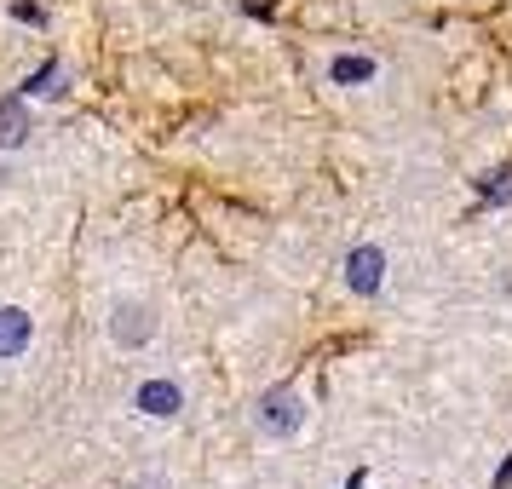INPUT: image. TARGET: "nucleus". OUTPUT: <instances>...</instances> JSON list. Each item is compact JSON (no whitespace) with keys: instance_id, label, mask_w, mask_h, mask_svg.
<instances>
[{"instance_id":"obj_1","label":"nucleus","mask_w":512,"mask_h":489,"mask_svg":"<svg viewBox=\"0 0 512 489\" xmlns=\"http://www.w3.org/2000/svg\"><path fill=\"white\" fill-rule=\"evenodd\" d=\"M305 426V403L294 392H271L259 403V432H271V438H294Z\"/></svg>"},{"instance_id":"obj_2","label":"nucleus","mask_w":512,"mask_h":489,"mask_svg":"<svg viewBox=\"0 0 512 489\" xmlns=\"http://www.w3.org/2000/svg\"><path fill=\"white\" fill-rule=\"evenodd\" d=\"M150 328H156V317H150V305L144 300H116V311H110V334H116V346H144Z\"/></svg>"},{"instance_id":"obj_3","label":"nucleus","mask_w":512,"mask_h":489,"mask_svg":"<svg viewBox=\"0 0 512 489\" xmlns=\"http://www.w3.org/2000/svg\"><path fill=\"white\" fill-rule=\"evenodd\" d=\"M29 340H35V323H29V311H18V305H0V363L24 357Z\"/></svg>"},{"instance_id":"obj_4","label":"nucleus","mask_w":512,"mask_h":489,"mask_svg":"<svg viewBox=\"0 0 512 489\" xmlns=\"http://www.w3.org/2000/svg\"><path fill=\"white\" fill-rule=\"evenodd\" d=\"M139 409L150 420H173L185 409V392H179V380H144L139 386Z\"/></svg>"},{"instance_id":"obj_5","label":"nucleus","mask_w":512,"mask_h":489,"mask_svg":"<svg viewBox=\"0 0 512 489\" xmlns=\"http://www.w3.org/2000/svg\"><path fill=\"white\" fill-rule=\"evenodd\" d=\"M380 265H386V259H380V248H357V254L346 259L351 288H357V294H374V288H380Z\"/></svg>"},{"instance_id":"obj_6","label":"nucleus","mask_w":512,"mask_h":489,"mask_svg":"<svg viewBox=\"0 0 512 489\" xmlns=\"http://www.w3.org/2000/svg\"><path fill=\"white\" fill-rule=\"evenodd\" d=\"M328 81H334V87H363V81H374V58H334V64H328Z\"/></svg>"},{"instance_id":"obj_7","label":"nucleus","mask_w":512,"mask_h":489,"mask_svg":"<svg viewBox=\"0 0 512 489\" xmlns=\"http://www.w3.org/2000/svg\"><path fill=\"white\" fill-rule=\"evenodd\" d=\"M18 139H24V110L0 104V144H18Z\"/></svg>"},{"instance_id":"obj_8","label":"nucleus","mask_w":512,"mask_h":489,"mask_svg":"<svg viewBox=\"0 0 512 489\" xmlns=\"http://www.w3.org/2000/svg\"><path fill=\"white\" fill-rule=\"evenodd\" d=\"M351 489H369V484H363V478H351Z\"/></svg>"}]
</instances>
